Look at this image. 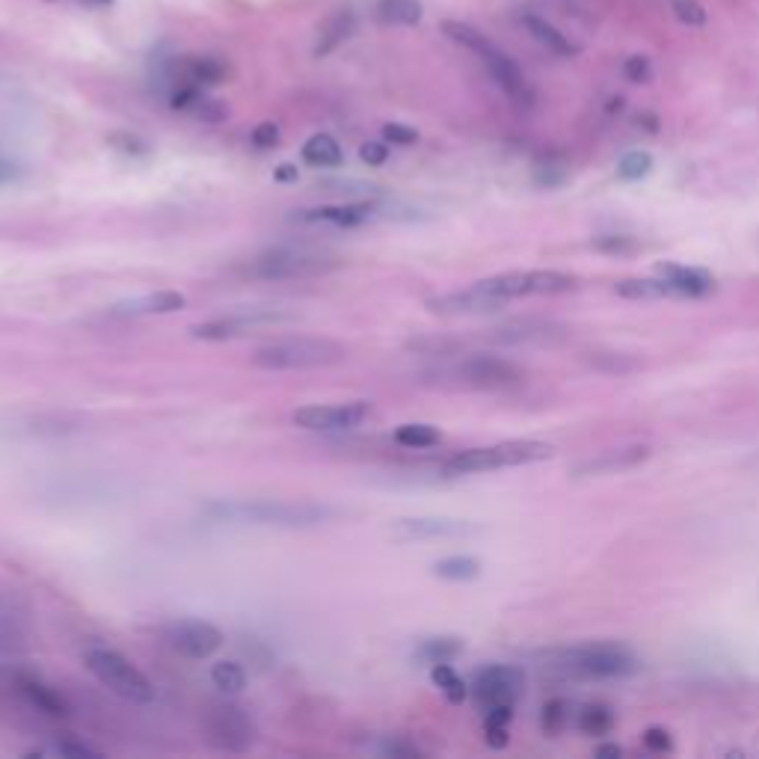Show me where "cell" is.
<instances>
[{
    "label": "cell",
    "mask_w": 759,
    "mask_h": 759,
    "mask_svg": "<svg viewBox=\"0 0 759 759\" xmlns=\"http://www.w3.org/2000/svg\"><path fill=\"white\" fill-rule=\"evenodd\" d=\"M430 679H433V685L445 694V700H448V703H454V706H460V703L469 697V685H466V679L451 668V662L430 665Z\"/></svg>",
    "instance_id": "obj_29"
},
{
    "label": "cell",
    "mask_w": 759,
    "mask_h": 759,
    "mask_svg": "<svg viewBox=\"0 0 759 759\" xmlns=\"http://www.w3.org/2000/svg\"><path fill=\"white\" fill-rule=\"evenodd\" d=\"M674 12L676 18H679L682 24H688V27H703V24L709 21L706 6L697 3V0H674Z\"/></svg>",
    "instance_id": "obj_37"
},
{
    "label": "cell",
    "mask_w": 759,
    "mask_h": 759,
    "mask_svg": "<svg viewBox=\"0 0 759 759\" xmlns=\"http://www.w3.org/2000/svg\"><path fill=\"white\" fill-rule=\"evenodd\" d=\"M433 576L445 579V582H472L481 576V561L472 555H451L433 564Z\"/></svg>",
    "instance_id": "obj_28"
},
{
    "label": "cell",
    "mask_w": 759,
    "mask_h": 759,
    "mask_svg": "<svg viewBox=\"0 0 759 759\" xmlns=\"http://www.w3.org/2000/svg\"><path fill=\"white\" fill-rule=\"evenodd\" d=\"M377 15L386 24H404L413 27L424 15V6L419 0H377Z\"/></svg>",
    "instance_id": "obj_31"
},
{
    "label": "cell",
    "mask_w": 759,
    "mask_h": 759,
    "mask_svg": "<svg viewBox=\"0 0 759 759\" xmlns=\"http://www.w3.org/2000/svg\"><path fill=\"white\" fill-rule=\"evenodd\" d=\"M522 682H525V676L513 665H487L475 674L469 694L475 697L481 712L505 709V706L513 709L522 694Z\"/></svg>",
    "instance_id": "obj_13"
},
{
    "label": "cell",
    "mask_w": 759,
    "mask_h": 759,
    "mask_svg": "<svg viewBox=\"0 0 759 759\" xmlns=\"http://www.w3.org/2000/svg\"><path fill=\"white\" fill-rule=\"evenodd\" d=\"M294 315L276 312V309H250V312H232L223 318H211L202 324L190 327V336L196 341H235L255 333V330H267V327H279V324H291Z\"/></svg>",
    "instance_id": "obj_10"
},
{
    "label": "cell",
    "mask_w": 759,
    "mask_h": 759,
    "mask_svg": "<svg viewBox=\"0 0 759 759\" xmlns=\"http://www.w3.org/2000/svg\"><path fill=\"white\" fill-rule=\"evenodd\" d=\"M579 730L585 736H608L614 730V712L602 703H591L579 712Z\"/></svg>",
    "instance_id": "obj_33"
},
{
    "label": "cell",
    "mask_w": 759,
    "mask_h": 759,
    "mask_svg": "<svg viewBox=\"0 0 759 759\" xmlns=\"http://www.w3.org/2000/svg\"><path fill=\"white\" fill-rule=\"evenodd\" d=\"M481 528L466 519H451V516H410L398 519L392 525V537L401 543L413 540H436V537H472Z\"/></svg>",
    "instance_id": "obj_17"
},
{
    "label": "cell",
    "mask_w": 759,
    "mask_h": 759,
    "mask_svg": "<svg viewBox=\"0 0 759 759\" xmlns=\"http://www.w3.org/2000/svg\"><path fill=\"white\" fill-rule=\"evenodd\" d=\"M359 158H362V164H368V167H383L386 161H389V143L383 140H371V143H362V149H359Z\"/></svg>",
    "instance_id": "obj_42"
},
{
    "label": "cell",
    "mask_w": 759,
    "mask_h": 759,
    "mask_svg": "<svg viewBox=\"0 0 759 759\" xmlns=\"http://www.w3.org/2000/svg\"><path fill=\"white\" fill-rule=\"evenodd\" d=\"M593 247H596L599 253H608V255L635 253V241H632V238H623V235H605V238H599Z\"/></svg>",
    "instance_id": "obj_43"
},
{
    "label": "cell",
    "mask_w": 759,
    "mask_h": 759,
    "mask_svg": "<svg viewBox=\"0 0 759 759\" xmlns=\"http://www.w3.org/2000/svg\"><path fill=\"white\" fill-rule=\"evenodd\" d=\"M653 169V158L647 152H626L620 161H617V175L623 181H638L644 178L647 172Z\"/></svg>",
    "instance_id": "obj_36"
},
{
    "label": "cell",
    "mask_w": 759,
    "mask_h": 759,
    "mask_svg": "<svg viewBox=\"0 0 759 759\" xmlns=\"http://www.w3.org/2000/svg\"><path fill=\"white\" fill-rule=\"evenodd\" d=\"M161 638L167 644L169 650L181 659H190V662H202V659H211L220 647H223V632L208 623V620H172L161 629Z\"/></svg>",
    "instance_id": "obj_11"
},
{
    "label": "cell",
    "mask_w": 759,
    "mask_h": 759,
    "mask_svg": "<svg viewBox=\"0 0 759 759\" xmlns=\"http://www.w3.org/2000/svg\"><path fill=\"white\" fill-rule=\"evenodd\" d=\"M519 24H522L543 48H549L552 54H558V57H573V54H579V48H576L561 30H555L546 18H540V15H534V12H519Z\"/></svg>",
    "instance_id": "obj_24"
},
{
    "label": "cell",
    "mask_w": 759,
    "mask_h": 759,
    "mask_svg": "<svg viewBox=\"0 0 759 759\" xmlns=\"http://www.w3.org/2000/svg\"><path fill=\"white\" fill-rule=\"evenodd\" d=\"M300 158L306 167L315 169H336L344 164V149L333 134H315L303 143Z\"/></svg>",
    "instance_id": "obj_25"
},
{
    "label": "cell",
    "mask_w": 759,
    "mask_h": 759,
    "mask_svg": "<svg viewBox=\"0 0 759 759\" xmlns=\"http://www.w3.org/2000/svg\"><path fill=\"white\" fill-rule=\"evenodd\" d=\"M623 75H626V81H632V84H647L650 75H653V66H650L647 57H629V60L623 63Z\"/></svg>",
    "instance_id": "obj_41"
},
{
    "label": "cell",
    "mask_w": 759,
    "mask_h": 759,
    "mask_svg": "<svg viewBox=\"0 0 759 759\" xmlns=\"http://www.w3.org/2000/svg\"><path fill=\"white\" fill-rule=\"evenodd\" d=\"M377 754H383V757L410 759L422 757V748H416L413 742H404V739H383V742L377 745Z\"/></svg>",
    "instance_id": "obj_39"
},
{
    "label": "cell",
    "mask_w": 759,
    "mask_h": 759,
    "mask_svg": "<svg viewBox=\"0 0 759 759\" xmlns=\"http://www.w3.org/2000/svg\"><path fill=\"white\" fill-rule=\"evenodd\" d=\"M371 416V401H350V404H309L294 410L291 422L312 433H341L353 430Z\"/></svg>",
    "instance_id": "obj_14"
},
{
    "label": "cell",
    "mask_w": 759,
    "mask_h": 759,
    "mask_svg": "<svg viewBox=\"0 0 759 759\" xmlns=\"http://www.w3.org/2000/svg\"><path fill=\"white\" fill-rule=\"evenodd\" d=\"M15 685H18L21 697H24L36 712H42V715H48V718H69V715H72L69 697H66L60 688H54L51 682H45L42 676L18 674L15 676Z\"/></svg>",
    "instance_id": "obj_19"
},
{
    "label": "cell",
    "mask_w": 759,
    "mask_h": 759,
    "mask_svg": "<svg viewBox=\"0 0 759 759\" xmlns=\"http://www.w3.org/2000/svg\"><path fill=\"white\" fill-rule=\"evenodd\" d=\"M442 30H445V36H448L451 42L469 48V51L484 63V69L490 72V78L499 84V89L505 92L516 107H522V110L534 107V89L525 81L522 69L507 57L502 48H496L481 30H475V27H469V24H463V21H445Z\"/></svg>",
    "instance_id": "obj_2"
},
{
    "label": "cell",
    "mask_w": 759,
    "mask_h": 759,
    "mask_svg": "<svg viewBox=\"0 0 759 759\" xmlns=\"http://www.w3.org/2000/svg\"><path fill=\"white\" fill-rule=\"evenodd\" d=\"M650 457L647 445H626V448H611L602 451L591 460L579 463L573 469V478H602V475H617V472H629L635 466H641Z\"/></svg>",
    "instance_id": "obj_18"
},
{
    "label": "cell",
    "mask_w": 759,
    "mask_h": 759,
    "mask_svg": "<svg viewBox=\"0 0 759 759\" xmlns=\"http://www.w3.org/2000/svg\"><path fill=\"white\" fill-rule=\"evenodd\" d=\"M451 374L463 386H472V389H507L522 380L519 365H513L510 359H502V356H487V353L466 356L463 362H457L451 368Z\"/></svg>",
    "instance_id": "obj_15"
},
{
    "label": "cell",
    "mask_w": 759,
    "mask_h": 759,
    "mask_svg": "<svg viewBox=\"0 0 759 759\" xmlns=\"http://www.w3.org/2000/svg\"><path fill=\"white\" fill-rule=\"evenodd\" d=\"M383 140L392 143V146H416L419 131L410 128V125H401V122H389V125H383Z\"/></svg>",
    "instance_id": "obj_38"
},
{
    "label": "cell",
    "mask_w": 759,
    "mask_h": 759,
    "mask_svg": "<svg viewBox=\"0 0 759 759\" xmlns=\"http://www.w3.org/2000/svg\"><path fill=\"white\" fill-rule=\"evenodd\" d=\"M463 653V641L451 638V635H439V638H427L422 647L416 650V659L424 665H439V662H454Z\"/></svg>",
    "instance_id": "obj_30"
},
{
    "label": "cell",
    "mask_w": 759,
    "mask_h": 759,
    "mask_svg": "<svg viewBox=\"0 0 759 759\" xmlns=\"http://www.w3.org/2000/svg\"><path fill=\"white\" fill-rule=\"evenodd\" d=\"M353 30H356V12H353L350 6H341V9H336V12L327 18V24L321 27L318 45H315V57H327V54H333L338 45H344V42L353 36Z\"/></svg>",
    "instance_id": "obj_23"
},
{
    "label": "cell",
    "mask_w": 759,
    "mask_h": 759,
    "mask_svg": "<svg viewBox=\"0 0 759 759\" xmlns=\"http://www.w3.org/2000/svg\"><path fill=\"white\" fill-rule=\"evenodd\" d=\"M484 739H487V745H490V748H496V751L507 748V742H510V736H507V724H499V721H484Z\"/></svg>",
    "instance_id": "obj_45"
},
{
    "label": "cell",
    "mask_w": 759,
    "mask_h": 759,
    "mask_svg": "<svg viewBox=\"0 0 759 759\" xmlns=\"http://www.w3.org/2000/svg\"><path fill=\"white\" fill-rule=\"evenodd\" d=\"M596 757H623V748L620 745H599Z\"/></svg>",
    "instance_id": "obj_47"
},
{
    "label": "cell",
    "mask_w": 759,
    "mask_h": 759,
    "mask_svg": "<svg viewBox=\"0 0 759 759\" xmlns=\"http://www.w3.org/2000/svg\"><path fill=\"white\" fill-rule=\"evenodd\" d=\"M481 285L502 297H552V294H570L579 288V276L564 273V270H513V273H499L490 279H481Z\"/></svg>",
    "instance_id": "obj_8"
},
{
    "label": "cell",
    "mask_w": 759,
    "mask_h": 759,
    "mask_svg": "<svg viewBox=\"0 0 759 759\" xmlns=\"http://www.w3.org/2000/svg\"><path fill=\"white\" fill-rule=\"evenodd\" d=\"M297 178H300V172L294 164H279L273 169V181H279V184H294Z\"/></svg>",
    "instance_id": "obj_46"
},
{
    "label": "cell",
    "mask_w": 759,
    "mask_h": 759,
    "mask_svg": "<svg viewBox=\"0 0 759 759\" xmlns=\"http://www.w3.org/2000/svg\"><path fill=\"white\" fill-rule=\"evenodd\" d=\"M614 294L623 300H662V297H676L668 279H620L614 285Z\"/></svg>",
    "instance_id": "obj_26"
},
{
    "label": "cell",
    "mask_w": 759,
    "mask_h": 759,
    "mask_svg": "<svg viewBox=\"0 0 759 759\" xmlns=\"http://www.w3.org/2000/svg\"><path fill=\"white\" fill-rule=\"evenodd\" d=\"M205 730H208V739L229 754H247L258 739L253 718L247 715V709H241L232 700H220L208 706Z\"/></svg>",
    "instance_id": "obj_9"
},
{
    "label": "cell",
    "mask_w": 759,
    "mask_h": 759,
    "mask_svg": "<svg viewBox=\"0 0 759 759\" xmlns=\"http://www.w3.org/2000/svg\"><path fill=\"white\" fill-rule=\"evenodd\" d=\"M84 665L107 691H113L128 703L146 706L155 700V685L149 682V676L113 647H89L84 653Z\"/></svg>",
    "instance_id": "obj_7"
},
{
    "label": "cell",
    "mask_w": 759,
    "mask_h": 759,
    "mask_svg": "<svg viewBox=\"0 0 759 759\" xmlns=\"http://www.w3.org/2000/svg\"><path fill=\"white\" fill-rule=\"evenodd\" d=\"M389 214H392L389 202H380L377 196H368V199H356V202H344V205L303 208V211H294V220L309 223V226L327 223V226H336V229H359V226L377 223Z\"/></svg>",
    "instance_id": "obj_12"
},
{
    "label": "cell",
    "mask_w": 759,
    "mask_h": 759,
    "mask_svg": "<svg viewBox=\"0 0 759 759\" xmlns=\"http://www.w3.org/2000/svg\"><path fill=\"white\" fill-rule=\"evenodd\" d=\"M107 143H110V149H116L125 158H146L152 152V146L140 134H131V131H116L107 137Z\"/></svg>",
    "instance_id": "obj_35"
},
{
    "label": "cell",
    "mask_w": 759,
    "mask_h": 759,
    "mask_svg": "<svg viewBox=\"0 0 759 759\" xmlns=\"http://www.w3.org/2000/svg\"><path fill=\"white\" fill-rule=\"evenodd\" d=\"M392 439H395V445H401V448H410V451H424V448H433V445H439V442H442V433H439V427H433V424L410 422V424H401V427H395Z\"/></svg>",
    "instance_id": "obj_27"
},
{
    "label": "cell",
    "mask_w": 759,
    "mask_h": 759,
    "mask_svg": "<svg viewBox=\"0 0 759 759\" xmlns=\"http://www.w3.org/2000/svg\"><path fill=\"white\" fill-rule=\"evenodd\" d=\"M507 300L490 294L481 282L463 288V291H451V294H439L427 300V312L439 315V318H460V315H493L499 309H505Z\"/></svg>",
    "instance_id": "obj_16"
},
{
    "label": "cell",
    "mask_w": 759,
    "mask_h": 759,
    "mask_svg": "<svg viewBox=\"0 0 759 759\" xmlns=\"http://www.w3.org/2000/svg\"><path fill=\"white\" fill-rule=\"evenodd\" d=\"M208 516L217 522H241L264 528H315L336 519L338 510L324 502H282V499H253V502H214Z\"/></svg>",
    "instance_id": "obj_1"
},
{
    "label": "cell",
    "mask_w": 759,
    "mask_h": 759,
    "mask_svg": "<svg viewBox=\"0 0 759 759\" xmlns=\"http://www.w3.org/2000/svg\"><path fill=\"white\" fill-rule=\"evenodd\" d=\"M564 338H567V330L561 324L543 321V318H522L493 330V341L499 344H558Z\"/></svg>",
    "instance_id": "obj_21"
},
{
    "label": "cell",
    "mask_w": 759,
    "mask_h": 759,
    "mask_svg": "<svg viewBox=\"0 0 759 759\" xmlns=\"http://www.w3.org/2000/svg\"><path fill=\"white\" fill-rule=\"evenodd\" d=\"M344 261L327 250H309V247H276L267 253L255 255L241 264V276L255 282H288V279H312L327 276L338 270Z\"/></svg>",
    "instance_id": "obj_4"
},
{
    "label": "cell",
    "mask_w": 759,
    "mask_h": 759,
    "mask_svg": "<svg viewBox=\"0 0 759 759\" xmlns=\"http://www.w3.org/2000/svg\"><path fill=\"white\" fill-rule=\"evenodd\" d=\"M247 671H244V665L241 662H217L214 668H211V682H214V688H220L223 694H238V691H244L247 688Z\"/></svg>",
    "instance_id": "obj_32"
},
{
    "label": "cell",
    "mask_w": 759,
    "mask_h": 759,
    "mask_svg": "<svg viewBox=\"0 0 759 759\" xmlns=\"http://www.w3.org/2000/svg\"><path fill=\"white\" fill-rule=\"evenodd\" d=\"M549 668L576 679H614L638 671V659L620 644H582L546 656Z\"/></svg>",
    "instance_id": "obj_6"
},
{
    "label": "cell",
    "mask_w": 759,
    "mask_h": 759,
    "mask_svg": "<svg viewBox=\"0 0 759 759\" xmlns=\"http://www.w3.org/2000/svg\"><path fill=\"white\" fill-rule=\"evenodd\" d=\"M12 178H15V167L0 155V184H3V181H12Z\"/></svg>",
    "instance_id": "obj_48"
},
{
    "label": "cell",
    "mask_w": 759,
    "mask_h": 759,
    "mask_svg": "<svg viewBox=\"0 0 759 759\" xmlns=\"http://www.w3.org/2000/svg\"><path fill=\"white\" fill-rule=\"evenodd\" d=\"M48 3H54V0H48Z\"/></svg>",
    "instance_id": "obj_50"
},
{
    "label": "cell",
    "mask_w": 759,
    "mask_h": 759,
    "mask_svg": "<svg viewBox=\"0 0 759 759\" xmlns=\"http://www.w3.org/2000/svg\"><path fill=\"white\" fill-rule=\"evenodd\" d=\"M552 445L537 442V439H510L499 445H484V448H469L457 451L442 463V475H481V472H496V469H510V466H525L537 460H549Z\"/></svg>",
    "instance_id": "obj_5"
},
{
    "label": "cell",
    "mask_w": 759,
    "mask_h": 759,
    "mask_svg": "<svg viewBox=\"0 0 759 759\" xmlns=\"http://www.w3.org/2000/svg\"><path fill=\"white\" fill-rule=\"evenodd\" d=\"M347 359V344L336 338L291 336L267 341L250 356L261 371H306V368H327Z\"/></svg>",
    "instance_id": "obj_3"
},
{
    "label": "cell",
    "mask_w": 759,
    "mask_h": 759,
    "mask_svg": "<svg viewBox=\"0 0 759 759\" xmlns=\"http://www.w3.org/2000/svg\"><path fill=\"white\" fill-rule=\"evenodd\" d=\"M86 3H92V6H113L116 0H86Z\"/></svg>",
    "instance_id": "obj_49"
},
{
    "label": "cell",
    "mask_w": 759,
    "mask_h": 759,
    "mask_svg": "<svg viewBox=\"0 0 759 759\" xmlns=\"http://www.w3.org/2000/svg\"><path fill=\"white\" fill-rule=\"evenodd\" d=\"M644 745H647V751H653V754H668L674 745H671V733L668 730H662V727H650L647 733H644Z\"/></svg>",
    "instance_id": "obj_44"
},
{
    "label": "cell",
    "mask_w": 759,
    "mask_h": 759,
    "mask_svg": "<svg viewBox=\"0 0 759 759\" xmlns=\"http://www.w3.org/2000/svg\"><path fill=\"white\" fill-rule=\"evenodd\" d=\"M279 125H273V122H261L258 128L253 131V146L258 152H270V149H276L279 146Z\"/></svg>",
    "instance_id": "obj_40"
},
{
    "label": "cell",
    "mask_w": 759,
    "mask_h": 759,
    "mask_svg": "<svg viewBox=\"0 0 759 759\" xmlns=\"http://www.w3.org/2000/svg\"><path fill=\"white\" fill-rule=\"evenodd\" d=\"M659 276L671 282L676 297H703L712 291V276L706 270H697V267H685V264H659Z\"/></svg>",
    "instance_id": "obj_22"
},
{
    "label": "cell",
    "mask_w": 759,
    "mask_h": 759,
    "mask_svg": "<svg viewBox=\"0 0 759 759\" xmlns=\"http://www.w3.org/2000/svg\"><path fill=\"white\" fill-rule=\"evenodd\" d=\"M187 309V297L178 291H155V294H140L131 300H122L107 309L110 318H152V315H175Z\"/></svg>",
    "instance_id": "obj_20"
},
{
    "label": "cell",
    "mask_w": 759,
    "mask_h": 759,
    "mask_svg": "<svg viewBox=\"0 0 759 759\" xmlns=\"http://www.w3.org/2000/svg\"><path fill=\"white\" fill-rule=\"evenodd\" d=\"M570 724V706L564 700H549L540 715V727L546 736H561Z\"/></svg>",
    "instance_id": "obj_34"
}]
</instances>
